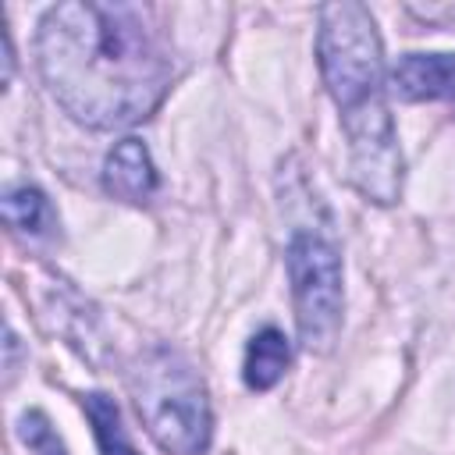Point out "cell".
Masks as SVG:
<instances>
[{
  "label": "cell",
  "mask_w": 455,
  "mask_h": 455,
  "mask_svg": "<svg viewBox=\"0 0 455 455\" xmlns=\"http://www.w3.org/2000/svg\"><path fill=\"white\" fill-rule=\"evenodd\" d=\"M391 89L405 103L444 100L455 107V53H405L391 68Z\"/></svg>",
  "instance_id": "cell-5"
},
{
  "label": "cell",
  "mask_w": 455,
  "mask_h": 455,
  "mask_svg": "<svg viewBox=\"0 0 455 455\" xmlns=\"http://www.w3.org/2000/svg\"><path fill=\"white\" fill-rule=\"evenodd\" d=\"M103 188L121 203H146L156 192V167L142 139H121L107 153Z\"/></svg>",
  "instance_id": "cell-6"
},
{
  "label": "cell",
  "mask_w": 455,
  "mask_h": 455,
  "mask_svg": "<svg viewBox=\"0 0 455 455\" xmlns=\"http://www.w3.org/2000/svg\"><path fill=\"white\" fill-rule=\"evenodd\" d=\"M284 267L291 281V306H295V327L299 341L309 352H327L341 327V252L338 245L309 228H299L288 238Z\"/></svg>",
  "instance_id": "cell-4"
},
{
  "label": "cell",
  "mask_w": 455,
  "mask_h": 455,
  "mask_svg": "<svg viewBox=\"0 0 455 455\" xmlns=\"http://www.w3.org/2000/svg\"><path fill=\"white\" fill-rule=\"evenodd\" d=\"M18 437L28 444L32 455H68L64 441L57 437V430L50 427V419L39 409H32V412H25L18 419Z\"/></svg>",
  "instance_id": "cell-10"
},
{
  "label": "cell",
  "mask_w": 455,
  "mask_h": 455,
  "mask_svg": "<svg viewBox=\"0 0 455 455\" xmlns=\"http://www.w3.org/2000/svg\"><path fill=\"white\" fill-rule=\"evenodd\" d=\"M316 60L323 85L341 110L348 139V178L370 203L391 206L402 196V149L387 110L384 46L373 14L355 4H323L316 32Z\"/></svg>",
  "instance_id": "cell-2"
},
{
  "label": "cell",
  "mask_w": 455,
  "mask_h": 455,
  "mask_svg": "<svg viewBox=\"0 0 455 455\" xmlns=\"http://www.w3.org/2000/svg\"><path fill=\"white\" fill-rule=\"evenodd\" d=\"M82 405H85V416H89V423H92L100 455H139L135 444L128 441L124 427H121V412H117L114 398H107L103 391H89V395L82 398Z\"/></svg>",
  "instance_id": "cell-8"
},
{
  "label": "cell",
  "mask_w": 455,
  "mask_h": 455,
  "mask_svg": "<svg viewBox=\"0 0 455 455\" xmlns=\"http://www.w3.org/2000/svg\"><path fill=\"white\" fill-rule=\"evenodd\" d=\"M39 75L85 128L146 121L171 89V53L142 7L71 0L43 14Z\"/></svg>",
  "instance_id": "cell-1"
},
{
  "label": "cell",
  "mask_w": 455,
  "mask_h": 455,
  "mask_svg": "<svg viewBox=\"0 0 455 455\" xmlns=\"http://www.w3.org/2000/svg\"><path fill=\"white\" fill-rule=\"evenodd\" d=\"M291 363V345L277 327H263L259 334H252L249 348H245V363H242V377L252 391H270L284 370Z\"/></svg>",
  "instance_id": "cell-7"
},
{
  "label": "cell",
  "mask_w": 455,
  "mask_h": 455,
  "mask_svg": "<svg viewBox=\"0 0 455 455\" xmlns=\"http://www.w3.org/2000/svg\"><path fill=\"white\" fill-rule=\"evenodd\" d=\"M4 220H7L11 228L25 231V235H46V231L57 224L50 199H46L39 188H32V185L11 188V192L4 196Z\"/></svg>",
  "instance_id": "cell-9"
},
{
  "label": "cell",
  "mask_w": 455,
  "mask_h": 455,
  "mask_svg": "<svg viewBox=\"0 0 455 455\" xmlns=\"http://www.w3.org/2000/svg\"><path fill=\"white\" fill-rule=\"evenodd\" d=\"M128 387L142 427L167 455H203L210 448L213 416L206 387L178 348H149L128 370Z\"/></svg>",
  "instance_id": "cell-3"
}]
</instances>
